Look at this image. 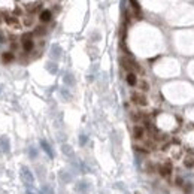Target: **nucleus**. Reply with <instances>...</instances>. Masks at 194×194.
<instances>
[{
    "label": "nucleus",
    "instance_id": "obj_16",
    "mask_svg": "<svg viewBox=\"0 0 194 194\" xmlns=\"http://www.w3.org/2000/svg\"><path fill=\"white\" fill-rule=\"evenodd\" d=\"M36 34H43L45 33V27H36Z\"/></svg>",
    "mask_w": 194,
    "mask_h": 194
},
{
    "label": "nucleus",
    "instance_id": "obj_14",
    "mask_svg": "<svg viewBox=\"0 0 194 194\" xmlns=\"http://www.w3.org/2000/svg\"><path fill=\"white\" fill-rule=\"evenodd\" d=\"M132 120L133 121H142L143 120V114H141V112H133V114H132Z\"/></svg>",
    "mask_w": 194,
    "mask_h": 194
},
{
    "label": "nucleus",
    "instance_id": "obj_6",
    "mask_svg": "<svg viewBox=\"0 0 194 194\" xmlns=\"http://www.w3.org/2000/svg\"><path fill=\"white\" fill-rule=\"evenodd\" d=\"M133 137L136 141H142L145 137V127L143 126H134L133 127Z\"/></svg>",
    "mask_w": 194,
    "mask_h": 194
},
{
    "label": "nucleus",
    "instance_id": "obj_15",
    "mask_svg": "<svg viewBox=\"0 0 194 194\" xmlns=\"http://www.w3.org/2000/svg\"><path fill=\"white\" fill-rule=\"evenodd\" d=\"M32 24H33V18H32V17H26V18H24V26H32Z\"/></svg>",
    "mask_w": 194,
    "mask_h": 194
},
{
    "label": "nucleus",
    "instance_id": "obj_8",
    "mask_svg": "<svg viewBox=\"0 0 194 194\" xmlns=\"http://www.w3.org/2000/svg\"><path fill=\"white\" fill-rule=\"evenodd\" d=\"M51 18H52V13H51V11H48V9H45V11H40L39 20L42 21V22H48V21H51Z\"/></svg>",
    "mask_w": 194,
    "mask_h": 194
},
{
    "label": "nucleus",
    "instance_id": "obj_12",
    "mask_svg": "<svg viewBox=\"0 0 194 194\" xmlns=\"http://www.w3.org/2000/svg\"><path fill=\"white\" fill-rule=\"evenodd\" d=\"M184 166L187 169H193L194 167V157H187L184 160Z\"/></svg>",
    "mask_w": 194,
    "mask_h": 194
},
{
    "label": "nucleus",
    "instance_id": "obj_3",
    "mask_svg": "<svg viewBox=\"0 0 194 194\" xmlns=\"http://www.w3.org/2000/svg\"><path fill=\"white\" fill-rule=\"evenodd\" d=\"M132 102H133L134 105H137V106H147L148 105L147 96L143 93H137V91H134L132 94Z\"/></svg>",
    "mask_w": 194,
    "mask_h": 194
},
{
    "label": "nucleus",
    "instance_id": "obj_1",
    "mask_svg": "<svg viewBox=\"0 0 194 194\" xmlns=\"http://www.w3.org/2000/svg\"><path fill=\"white\" fill-rule=\"evenodd\" d=\"M22 49L26 52H32L34 49V42H33V36L30 33H24L22 34Z\"/></svg>",
    "mask_w": 194,
    "mask_h": 194
},
{
    "label": "nucleus",
    "instance_id": "obj_10",
    "mask_svg": "<svg viewBox=\"0 0 194 194\" xmlns=\"http://www.w3.org/2000/svg\"><path fill=\"white\" fill-rule=\"evenodd\" d=\"M126 81H127V84L130 85V87H134V85L137 84V78H136V75H134L133 72L127 73V78H126Z\"/></svg>",
    "mask_w": 194,
    "mask_h": 194
},
{
    "label": "nucleus",
    "instance_id": "obj_20",
    "mask_svg": "<svg viewBox=\"0 0 194 194\" xmlns=\"http://www.w3.org/2000/svg\"><path fill=\"white\" fill-rule=\"evenodd\" d=\"M0 21H2V18H0Z\"/></svg>",
    "mask_w": 194,
    "mask_h": 194
},
{
    "label": "nucleus",
    "instance_id": "obj_4",
    "mask_svg": "<svg viewBox=\"0 0 194 194\" xmlns=\"http://www.w3.org/2000/svg\"><path fill=\"white\" fill-rule=\"evenodd\" d=\"M3 21L6 22L7 26L15 27V28H20V27H21L20 21H18V18H17L15 15H9V13H3Z\"/></svg>",
    "mask_w": 194,
    "mask_h": 194
},
{
    "label": "nucleus",
    "instance_id": "obj_18",
    "mask_svg": "<svg viewBox=\"0 0 194 194\" xmlns=\"http://www.w3.org/2000/svg\"><path fill=\"white\" fill-rule=\"evenodd\" d=\"M21 12H22V11H21L20 7H17V9H15V11H13V13H15V15H20Z\"/></svg>",
    "mask_w": 194,
    "mask_h": 194
},
{
    "label": "nucleus",
    "instance_id": "obj_5",
    "mask_svg": "<svg viewBox=\"0 0 194 194\" xmlns=\"http://www.w3.org/2000/svg\"><path fill=\"white\" fill-rule=\"evenodd\" d=\"M172 170H173V167H172V163L166 161V163L160 164V167H158V173H160L161 176H164V178H167V176L172 175Z\"/></svg>",
    "mask_w": 194,
    "mask_h": 194
},
{
    "label": "nucleus",
    "instance_id": "obj_7",
    "mask_svg": "<svg viewBox=\"0 0 194 194\" xmlns=\"http://www.w3.org/2000/svg\"><path fill=\"white\" fill-rule=\"evenodd\" d=\"M130 5L133 7L136 18H137V20H142V12H141V5H139V2H137V0H130Z\"/></svg>",
    "mask_w": 194,
    "mask_h": 194
},
{
    "label": "nucleus",
    "instance_id": "obj_2",
    "mask_svg": "<svg viewBox=\"0 0 194 194\" xmlns=\"http://www.w3.org/2000/svg\"><path fill=\"white\" fill-rule=\"evenodd\" d=\"M121 64H122V67H124L126 70H128V73L133 72V70H139V72H142V69L139 67V64H136L133 60H130V58H127V57H122V58H121Z\"/></svg>",
    "mask_w": 194,
    "mask_h": 194
},
{
    "label": "nucleus",
    "instance_id": "obj_9",
    "mask_svg": "<svg viewBox=\"0 0 194 194\" xmlns=\"http://www.w3.org/2000/svg\"><path fill=\"white\" fill-rule=\"evenodd\" d=\"M13 60H15V55H13V52H11V51H6V52L2 54V61H3V63H12Z\"/></svg>",
    "mask_w": 194,
    "mask_h": 194
},
{
    "label": "nucleus",
    "instance_id": "obj_11",
    "mask_svg": "<svg viewBox=\"0 0 194 194\" xmlns=\"http://www.w3.org/2000/svg\"><path fill=\"white\" fill-rule=\"evenodd\" d=\"M137 87H139V90H142V91H148L149 90V84H148L145 79H142V81H137V84H136Z\"/></svg>",
    "mask_w": 194,
    "mask_h": 194
},
{
    "label": "nucleus",
    "instance_id": "obj_13",
    "mask_svg": "<svg viewBox=\"0 0 194 194\" xmlns=\"http://www.w3.org/2000/svg\"><path fill=\"white\" fill-rule=\"evenodd\" d=\"M39 9H40V5H39V3H33V5H28V6H27V11H28L30 13L36 12V11H39Z\"/></svg>",
    "mask_w": 194,
    "mask_h": 194
},
{
    "label": "nucleus",
    "instance_id": "obj_19",
    "mask_svg": "<svg viewBox=\"0 0 194 194\" xmlns=\"http://www.w3.org/2000/svg\"><path fill=\"white\" fill-rule=\"evenodd\" d=\"M176 184H178V185H182V178H176Z\"/></svg>",
    "mask_w": 194,
    "mask_h": 194
},
{
    "label": "nucleus",
    "instance_id": "obj_17",
    "mask_svg": "<svg viewBox=\"0 0 194 194\" xmlns=\"http://www.w3.org/2000/svg\"><path fill=\"white\" fill-rule=\"evenodd\" d=\"M191 190H193V187H191V185H187V187H185V193H191Z\"/></svg>",
    "mask_w": 194,
    "mask_h": 194
}]
</instances>
